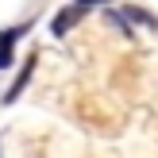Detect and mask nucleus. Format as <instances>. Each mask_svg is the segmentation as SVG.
<instances>
[{"label":"nucleus","instance_id":"obj_2","mask_svg":"<svg viewBox=\"0 0 158 158\" xmlns=\"http://www.w3.org/2000/svg\"><path fill=\"white\" fill-rule=\"evenodd\" d=\"M27 31H31V23H19V27L0 31V69H8V66H12V43H15V39H23Z\"/></svg>","mask_w":158,"mask_h":158},{"label":"nucleus","instance_id":"obj_1","mask_svg":"<svg viewBox=\"0 0 158 158\" xmlns=\"http://www.w3.org/2000/svg\"><path fill=\"white\" fill-rule=\"evenodd\" d=\"M81 15H85V8L73 0L69 8H62V15H54V23H50V35H54V39H66V35H69V27H73V23H81Z\"/></svg>","mask_w":158,"mask_h":158},{"label":"nucleus","instance_id":"obj_3","mask_svg":"<svg viewBox=\"0 0 158 158\" xmlns=\"http://www.w3.org/2000/svg\"><path fill=\"white\" fill-rule=\"evenodd\" d=\"M31 69H35V58H27V66L19 69V77H15V85H12V89L4 93V104H15V100H19V93L27 89V81H31Z\"/></svg>","mask_w":158,"mask_h":158},{"label":"nucleus","instance_id":"obj_5","mask_svg":"<svg viewBox=\"0 0 158 158\" xmlns=\"http://www.w3.org/2000/svg\"><path fill=\"white\" fill-rule=\"evenodd\" d=\"M104 19L112 23V27L120 31V35H127V39H131V27H127V23H123V15H120V12H104Z\"/></svg>","mask_w":158,"mask_h":158},{"label":"nucleus","instance_id":"obj_4","mask_svg":"<svg viewBox=\"0 0 158 158\" xmlns=\"http://www.w3.org/2000/svg\"><path fill=\"white\" fill-rule=\"evenodd\" d=\"M123 12H127V19H131V23H143V27H154V23H158L154 15H147V12H143V8H123Z\"/></svg>","mask_w":158,"mask_h":158}]
</instances>
